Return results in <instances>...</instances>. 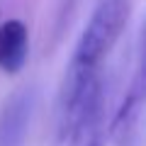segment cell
<instances>
[{
  "label": "cell",
  "instance_id": "obj_1",
  "mask_svg": "<svg viewBox=\"0 0 146 146\" xmlns=\"http://www.w3.org/2000/svg\"><path fill=\"white\" fill-rule=\"evenodd\" d=\"M129 10L131 0H102L80 34L73 61L98 68V63L107 56V51L115 46L117 36L122 34L129 20Z\"/></svg>",
  "mask_w": 146,
  "mask_h": 146
},
{
  "label": "cell",
  "instance_id": "obj_2",
  "mask_svg": "<svg viewBox=\"0 0 146 146\" xmlns=\"http://www.w3.org/2000/svg\"><path fill=\"white\" fill-rule=\"evenodd\" d=\"M68 139L71 146H105V93L98 78L80 102Z\"/></svg>",
  "mask_w": 146,
  "mask_h": 146
},
{
  "label": "cell",
  "instance_id": "obj_3",
  "mask_svg": "<svg viewBox=\"0 0 146 146\" xmlns=\"http://www.w3.org/2000/svg\"><path fill=\"white\" fill-rule=\"evenodd\" d=\"M36 95L34 90L22 88L0 110V146H22L32 122Z\"/></svg>",
  "mask_w": 146,
  "mask_h": 146
},
{
  "label": "cell",
  "instance_id": "obj_4",
  "mask_svg": "<svg viewBox=\"0 0 146 146\" xmlns=\"http://www.w3.org/2000/svg\"><path fill=\"white\" fill-rule=\"evenodd\" d=\"M29 32L25 22L7 20L0 25V68L5 73H17L27 61Z\"/></svg>",
  "mask_w": 146,
  "mask_h": 146
}]
</instances>
